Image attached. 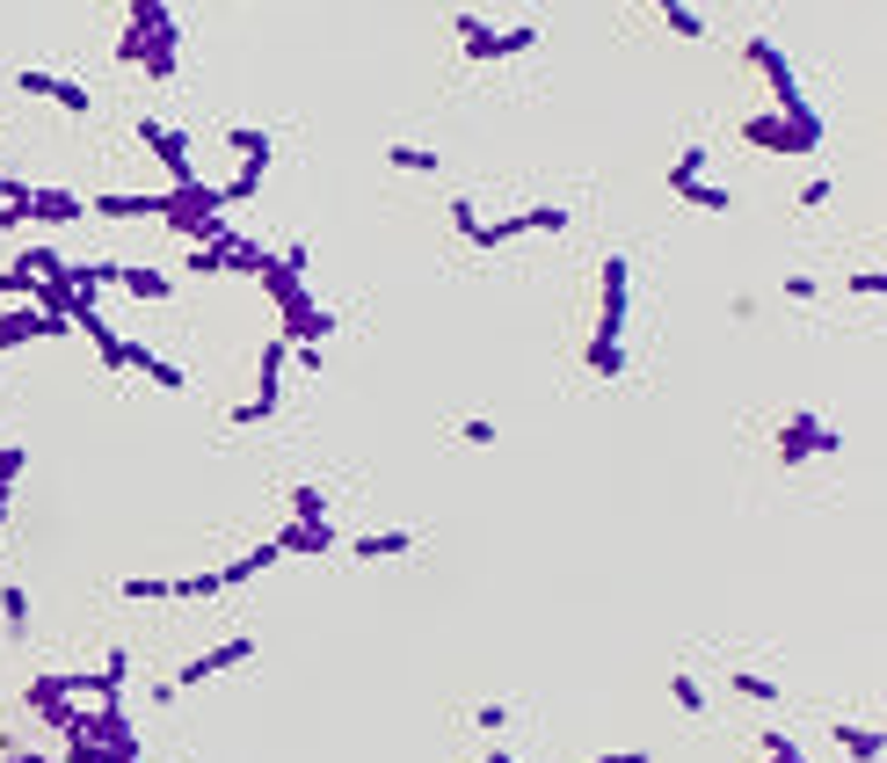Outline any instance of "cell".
Returning a JSON list of instances; mask_svg holds the SVG:
<instances>
[{
	"instance_id": "277c9868",
	"label": "cell",
	"mask_w": 887,
	"mask_h": 763,
	"mask_svg": "<svg viewBox=\"0 0 887 763\" xmlns=\"http://www.w3.org/2000/svg\"><path fill=\"white\" fill-rule=\"evenodd\" d=\"M568 226H574V211H560V204H531V211H509V219L481 226V233H473V247H509V241H524V233H568Z\"/></svg>"
},
{
	"instance_id": "7bdbcfd3",
	"label": "cell",
	"mask_w": 887,
	"mask_h": 763,
	"mask_svg": "<svg viewBox=\"0 0 887 763\" xmlns=\"http://www.w3.org/2000/svg\"><path fill=\"white\" fill-rule=\"evenodd\" d=\"M596 763H655V756H647V749H604Z\"/></svg>"
},
{
	"instance_id": "8d00e7d4",
	"label": "cell",
	"mask_w": 887,
	"mask_h": 763,
	"mask_svg": "<svg viewBox=\"0 0 887 763\" xmlns=\"http://www.w3.org/2000/svg\"><path fill=\"white\" fill-rule=\"evenodd\" d=\"M452 226H458V241H466V247H473V233H481V211H473V204H466V197H458V204H452Z\"/></svg>"
},
{
	"instance_id": "2e32d148",
	"label": "cell",
	"mask_w": 887,
	"mask_h": 763,
	"mask_svg": "<svg viewBox=\"0 0 887 763\" xmlns=\"http://www.w3.org/2000/svg\"><path fill=\"white\" fill-rule=\"evenodd\" d=\"M277 560H284V545L270 538V545H255V553L226 560V568H219V582H226V590H241V582H255V574H262V568H277Z\"/></svg>"
},
{
	"instance_id": "484cf974",
	"label": "cell",
	"mask_w": 887,
	"mask_h": 763,
	"mask_svg": "<svg viewBox=\"0 0 887 763\" xmlns=\"http://www.w3.org/2000/svg\"><path fill=\"white\" fill-rule=\"evenodd\" d=\"M698 174H706V146H684V153L669 160V174H662V182L677 190V182H698Z\"/></svg>"
},
{
	"instance_id": "ba28073f",
	"label": "cell",
	"mask_w": 887,
	"mask_h": 763,
	"mask_svg": "<svg viewBox=\"0 0 887 763\" xmlns=\"http://www.w3.org/2000/svg\"><path fill=\"white\" fill-rule=\"evenodd\" d=\"M241 661H255V640H247V633H233V640H219V647H211V655L182 661V669H175V683H168V691H197V683H204V677H219V669H241Z\"/></svg>"
},
{
	"instance_id": "603a6c76",
	"label": "cell",
	"mask_w": 887,
	"mask_h": 763,
	"mask_svg": "<svg viewBox=\"0 0 887 763\" xmlns=\"http://www.w3.org/2000/svg\"><path fill=\"white\" fill-rule=\"evenodd\" d=\"M386 160H393L401 174H436L444 168V153H430V146H386Z\"/></svg>"
},
{
	"instance_id": "8992f818",
	"label": "cell",
	"mask_w": 887,
	"mask_h": 763,
	"mask_svg": "<svg viewBox=\"0 0 887 763\" xmlns=\"http://www.w3.org/2000/svg\"><path fill=\"white\" fill-rule=\"evenodd\" d=\"M139 146H154V160L175 174V190H190V182H197V168H190V131H175V124L139 117Z\"/></svg>"
},
{
	"instance_id": "9c48e42d",
	"label": "cell",
	"mask_w": 887,
	"mask_h": 763,
	"mask_svg": "<svg viewBox=\"0 0 887 763\" xmlns=\"http://www.w3.org/2000/svg\"><path fill=\"white\" fill-rule=\"evenodd\" d=\"M15 87H22V95H44V103L66 109V117H87V109H95V95H87L81 81H66V73H36V66H22Z\"/></svg>"
},
{
	"instance_id": "cb8c5ba5",
	"label": "cell",
	"mask_w": 887,
	"mask_h": 763,
	"mask_svg": "<svg viewBox=\"0 0 887 763\" xmlns=\"http://www.w3.org/2000/svg\"><path fill=\"white\" fill-rule=\"evenodd\" d=\"M655 8H662V22H669L677 36H706V15H698L691 0H655Z\"/></svg>"
},
{
	"instance_id": "8fae6325",
	"label": "cell",
	"mask_w": 887,
	"mask_h": 763,
	"mask_svg": "<svg viewBox=\"0 0 887 763\" xmlns=\"http://www.w3.org/2000/svg\"><path fill=\"white\" fill-rule=\"evenodd\" d=\"M52 335H73V320H52L44 306H22L0 320V349H15V342H52Z\"/></svg>"
},
{
	"instance_id": "6da1fadb",
	"label": "cell",
	"mask_w": 887,
	"mask_h": 763,
	"mask_svg": "<svg viewBox=\"0 0 887 763\" xmlns=\"http://www.w3.org/2000/svg\"><path fill=\"white\" fill-rule=\"evenodd\" d=\"M626 312H633V262L604 255V320H596L590 349H626Z\"/></svg>"
},
{
	"instance_id": "44dd1931",
	"label": "cell",
	"mask_w": 887,
	"mask_h": 763,
	"mask_svg": "<svg viewBox=\"0 0 887 763\" xmlns=\"http://www.w3.org/2000/svg\"><path fill=\"white\" fill-rule=\"evenodd\" d=\"M0 625H8V640H22V633H30V596H22V582H8V590H0Z\"/></svg>"
},
{
	"instance_id": "9a60e30c",
	"label": "cell",
	"mask_w": 887,
	"mask_h": 763,
	"mask_svg": "<svg viewBox=\"0 0 887 763\" xmlns=\"http://www.w3.org/2000/svg\"><path fill=\"white\" fill-rule=\"evenodd\" d=\"M30 219H44V226H66V219H87V204L73 190H30Z\"/></svg>"
},
{
	"instance_id": "ee69618b",
	"label": "cell",
	"mask_w": 887,
	"mask_h": 763,
	"mask_svg": "<svg viewBox=\"0 0 887 763\" xmlns=\"http://www.w3.org/2000/svg\"><path fill=\"white\" fill-rule=\"evenodd\" d=\"M487 763H517V756H509V749H487Z\"/></svg>"
},
{
	"instance_id": "d6a6232c",
	"label": "cell",
	"mask_w": 887,
	"mask_h": 763,
	"mask_svg": "<svg viewBox=\"0 0 887 763\" xmlns=\"http://www.w3.org/2000/svg\"><path fill=\"white\" fill-rule=\"evenodd\" d=\"M0 292H8V298H36V277L22 269V262H8V269H0Z\"/></svg>"
},
{
	"instance_id": "d6986e66",
	"label": "cell",
	"mask_w": 887,
	"mask_h": 763,
	"mask_svg": "<svg viewBox=\"0 0 887 763\" xmlns=\"http://www.w3.org/2000/svg\"><path fill=\"white\" fill-rule=\"evenodd\" d=\"M677 197H684V204H698V211H735L728 182H677Z\"/></svg>"
},
{
	"instance_id": "4fadbf2b",
	"label": "cell",
	"mask_w": 887,
	"mask_h": 763,
	"mask_svg": "<svg viewBox=\"0 0 887 763\" xmlns=\"http://www.w3.org/2000/svg\"><path fill=\"white\" fill-rule=\"evenodd\" d=\"M87 211H95V219H160V211H168V197H131V190H109V197H95V204H87Z\"/></svg>"
},
{
	"instance_id": "ffe728a7",
	"label": "cell",
	"mask_w": 887,
	"mask_h": 763,
	"mask_svg": "<svg viewBox=\"0 0 887 763\" xmlns=\"http://www.w3.org/2000/svg\"><path fill=\"white\" fill-rule=\"evenodd\" d=\"M117 284L131 298H168L175 292V277H160V269H124V262H117Z\"/></svg>"
},
{
	"instance_id": "ac0fdd59",
	"label": "cell",
	"mask_w": 887,
	"mask_h": 763,
	"mask_svg": "<svg viewBox=\"0 0 887 763\" xmlns=\"http://www.w3.org/2000/svg\"><path fill=\"white\" fill-rule=\"evenodd\" d=\"M452 22H458V44H466V59H473V66H487V59H495V30H487L473 8H458Z\"/></svg>"
},
{
	"instance_id": "836d02e7",
	"label": "cell",
	"mask_w": 887,
	"mask_h": 763,
	"mask_svg": "<svg viewBox=\"0 0 887 763\" xmlns=\"http://www.w3.org/2000/svg\"><path fill=\"white\" fill-rule=\"evenodd\" d=\"M458 444L487 452V444H495V422H487V415H466V422H458Z\"/></svg>"
},
{
	"instance_id": "60d3db41",
	"label": "cell",
	"mask_w": 887,
	"mask_h": 763,
	"mask_svg": "<svg viewBox=\"0 0 887 763\" xmlns=\"http://www.w3.org/2000/svg\"><path fill=\"white\" fill-rule=\"evenodd\" d=\"M830 197H836V182H807V190H801V211H822Z\"/></svg>"
},
{
	"instance_id": "ab89813d",
	"label": "cell",
	"mask_w": 887,
	"mask_h": 763,
	"mask_svg": "<svg viewBox=\"0 0 887 763\" xmlns=\"http://www.w3.org/2000/svg\"><path fill=\"white\" fill-rule=\"evenodd\" d=\"M764 756H771V763H801V749L785 742V734H764Z\"/></svg>"
},
{
	"instance_id": "f546056e",
	"label": "cell",
	"mask_w": 887,
	"mask_h": 763,
	"mask_svg": "<svg viewBox=\"0 0 887 763\" xmlns=\"http://www.w3.org/2000/svg\"><path fill=\"white\" fill-rule=\"evenodd\" d=\"M292 517L298 523H320V517H328V495H320V487H292Z\"/></svg>"
},
{
	"instance_id": "d590c367",
	"label": "cell",
	"mask_w": 887,
	"mask_h": 763,
	"mask_svg": "<svg viewBox=\"0 0 887 763\" xmlns=\"http://www.w3.org/2000/svg\"><path fill=\"white\" fill-rule=\"evenodd\" d=\"M590 371L596 379H619V371H626V349H590Z\"/></svg>"
},
{
	"instance_id": "e575fe53",
	"label": "cell",
	"mask_w": 887,
	"mask_h": 763,
	"mask_svg": "<svg viewBox=\"0 0 887 763\" xmlns=\"http://www.w3.org/2000/svg\"><path fill=\"white\" fill-rule=\"evenodd\" d=\"M669 698H677V706H684V712H706V691H698V683H691V677H669Z\"/></svg>"
},
{
	"instance_id": "d4e9b609",
	"label": "cell",
	"mask_w": 887,
	"mask_h": 763,
	"mask_svg": "<svg viewBox=\"0 0 887 763\" xmlns=\"http://www.w3.org/2000/svg\"><path fill=\"white\" fill-rule=\"evenodd\" d=\"M539 22H517V30H495V59H524V52H531V44H539Z\"/></svg>"
},
{
	"instance_id": "7c38bea8",
	"label": "cell",
	"mask_w": 887,
	"mask_h": 763,
	"mask_svg": "<svg viewBox=\"0 0 887 763\" xmlns=\"http://www.w3.org/2000/svg\"><path fill=\"white\" fill-rule=\"evenodd\" d=\"M124 371H146V379L160 385V393H182V364H168V357H160V349H146V342H124Z\"/></svg>"
},
{
	"instance_id": "52a82bcc",
	"label": "cell",
	"mask_w": 887,
	"mask_h": 763,
	"mask_svg": "<svg viewBox=\"0 0 887 763\" xmlns=\"http://www.w3.org/2000/svg\"><path fill=\"white\" fill-rule=\"evenodd\" d=\"M284 364H292V349H284V342H270V349H262V385H255V400H247V407H233V422H241V430H255V422H270V415H277Z\"/></svg>"
},
{
	"instance_id": "30bf717a",
	"label": "cell",
	"mask_w": 887,
	"mask_h": 763,
	"mask_svg": "<svg viewBox=\"0 0 887 763\" xmlns=\"http://www.w3.org/2000/svg\"><path fill=\"white\" fill-rule=\"evenodd\" d=\"M328 335H335V312L328 306H314L306 292L284 298V342H328Z\"/></svg>"
},
{
	"instance_id": "83f0119b",
	"label": "cell",
	"mask_w": 887,
	"mask_h": 763,
	"mask_svg": "<svg viewBox=\"0 0 887 763\" xmlns=\"http://www.w3.org/2000/svg\"><path fill=\"white\" fill-rule=\"evenodd\" d=\"M836 742L852 749L858 763H880V734H873V728H836Z\"/></svg>"
},
{
	"instance_id": "4dcf8cb0",
	"label": "cell",
	"mask_w": 887,
	"mask_h": 763,
	"mask_svg": "<svg viewBox=\"0 0 887 763\" xmlns=\"http://www.w3.org/2000/svg\"><path fill=\"white\" fill-rule=\"evenodd\" d=\"M735 691H742V698H764V706H779V683H771V677H749V669H735Z\"/></svg>"
},
{
	"instance_id": "e0dca14e",
	"label": "cell",
	"mask_w": 887,
	"mask_h": 763,
	"mask_svg": "<svg viewBox=\"0 0 887 763\" xmlns=\"http://www.w3.org/2000/svg\"><path fill=\"white\" fill-rule=\"evenodd\" d=\"M415 545H422L415 531H365L349 553H357V560H393V553H415Z\"/></svg>"
},
{
	"instance_id": "5b68a950",
	"label": "cell",
	"mask_w": 887,
	"mask_h": 763,
	"mask_svg": "<svg viewBox=\"0 0 887 763\" xmlns=\"http://www.w3.org/2000/svg\"><path fill=\"white\" fill-rule=\"evenodd\" d=\"M749 66L771 81V95H779V117H815V109H807V95H801V81H793V66H785V52L771 44V36H749Z\"/></svg>"
},
{
	"instance_id": "f35d334b",
	"label": "cell",
	"mask_w": 887,
	"mask_h": 763,
	"mask_svg": "<svg viewBox=\"0 0 887 763\" xmlns=\"http://www.w3.org/2000/svg\"><path fill=\"white\" fill-rule=\"evenodd\" d=\"M292 364L306 371V379H320V342H298V349H292Z\"/></svg>"
},
{
	"instance_id": "7402d4cb",
	"label": "cell",
	"mask_w": 887,
	"mask_h": 763,
	"mask_svg": "<svg viewBox=\"0 0 887 763\" xmlns=\"http://www.w3.org/2000/svg\"><path fill=\"white\" fill-rule=\"evenodd\" d=\"M226 146L241 160H255V168H270V131H247V124H226Z\"/></svg>"
},
{
	"instance_id": "7a4b0ae2",
	"label": "cell",
	"mask_w": 887,
	"mask_h": 763,
	"mask_svg": "<svg viewBox=\"0 0 887 763\" xmlns=\"http://www.w3.org/2000/svg\"><path fill=\"white\" fill-rule=\"evenodd\" d=\"M742 139L764 146V153H815V146H822V117H749Z\"/></svg>"
},
{
	"instance_id": "5bb4252c",
	"label": "cell",
	"mask_w": 887,
	"mask_h": 763,
	"mask_svg": "<svg viewBox=\"0 0 887 763\" xmlns=\"http://www.w3.org/2000/svg\"><path fill=\"white\" fill-rule=\"evenodd\" d=\"M284 545V560H314V553H335V523L320 517V523H292V531L277 538Z\"/></svg>"
},
{
	"instance_id": "3957f363",
	"label": "cell",
	"mask_w": 887,
	"mask_h": 763,
	"mask_svg": "<svg viewBox=\"0 0 887 763\" xmlns=\"http://www.w3.org/2000/svg\"><path fill=\"white\" fill-rule=\"evenodd\" d=\"M844 452V436L815 415H785L779 422V466H807V458H836Z\"/></svg>"
},
{
	"instance_id": "74e56055",
	"label": "cell",
	"mask_w": 887,
	"mask_h": 763,
	"mask_svg": "<svg viewBox=\"0 0 887 763\" xmlns=\"http://www.w3.org/2000/svg\"><path fill=\"white\" fill-rule=\"evenodd\" d=\"M852 292H858V298H880V292H887V269H858Z\"/></svg>"
},
{
	"instance_id": "b9f144b4",
	"label": "cell",
	"mask_w": 887,
	"mask_h": 763,
	"mask_svg": "<svg viewBox=\"0 0 887 763\" xmlns=\"http://www.w3.org/2000/svg\"><path fill=\"white\" fill-rule=\"evenodd\" d=\"M15 473H22V444H0V480L15 487Z\"/></svg>"
},
{
	"instance_id": "f1b7e54d",
	"label": "cell",
	"mask_w": 887,
	"mask_h": 763,
	"mask_svg": "<svg viewBox=\"0 0 887 763\" xmlns=\"http://www.w3.org/2000/svg\"><path fill=\"white\" fill-rule=\"evenodd\" d=\"M190 269H197V277H226V241H204V247H190Z\"/></svg>"
},
{
	"instance_id": "4316f807",
	"label": "cell",
	"mask_w": 887,
	"mask_h": 763,
	"mask_svg": "<svg viewBox=\"0 0 887 763\" xmlns=\"http://www.w3.org/2000/svg\"><path fill=\"white\" fill-rule=\"evenodd\" d=\"M124 596H131V604H160V596H168V574H124Z\"/></svg>"
},
{
	"instance_id": "1f68e13d",
	"label": "cell",
	"mask_w": 887,
	"mask_h": 763,
	"mask_svg": "<svg viewBox=\"0 0 887 763\" xmlns=\"http://www.w3.org/2000/svg\"><path fill=\"white\" fill-rule=\"evenodd\" d=\"M509 720H517V712L503 706V698H487V706H473V728L481 734H495V728H509Z\"/></svg>"
}]
</instances>
